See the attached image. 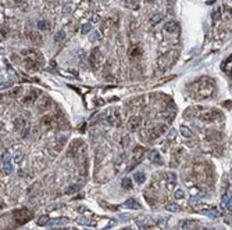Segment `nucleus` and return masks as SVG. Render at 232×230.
Listing matches in <instances>:
<instances>
[{
    "instance_id": "f257e3e1",
    "label": "nucleus",
    "mask_w": 232,
    "mask_h": 230,
    "mask_svg": "<svg viewBox=\"0 0 232 230\" xmlns=\"http://www.w3.org/2000/svg\"><path fill=\"white\" fill-rule=\"evenodd\" d=\"M167 129H168L167 125L160 123V125H156V126H153V128H150V129L146 130V135L149 136V140H154V139L160 137L161 135H164V133L167 132Z\"/></svg>"
},
{
    "instance_id": "f03ea898",
    "label": "nucleus",
    "mask_w": 232,
    "mask_h": 230,
    "mask_svg": "<svg viewBox=\"0 0 232 230\" xmlns=\"http://www.w3.org/2000/svg\"><path fill=\"white\" fill-rule=\"evenodd\" d=\"M89 61H91V65L93 69H99L103 64V54L102 51L99 50L97 47H94L91 53V57H89Z\"/></svg>"
},
{
    "instance_id": "7ed1b4c3",
    "label": "nucleus",
    "mask_w": 232,
    "mask_h": 230,
    "mask_svg": "<svg viewBox=\"0 0 232 230\" xmlns=\"http://www.w3.org/2000/svg\"><path fill=\"white\" fill-rule=\"evenodd\" d=\"M14 218L20 225H22V223L28 222V220L32 218V215H31V212L26 211V209H20V211H15L14 212Z\"/></svg>"
},
{
    "instance_id": "20e7f679",
    "label": "nucleus",
    "mask_w": 232,
    "mask_h": 230,
    "mask_svg": "<svg viewBox=\"0 0 232 230\" xmlns=\"http://www.w3.org/2000/svg\"><path fill=\"white\" fill-rule=\"evenodd\" d=\"M38 96H39V92L38 90H29L28 93L25 94V97L22 98V104L24 105H32L35 101H36Z\"/></svg>"
},
{
    "instance_id": "39448f33",
    "label": "nucleus",
    "mask_w": 232,
    "mask_h": 230,
    "mask_svg": "<svg viewBox=\"0 0 232 230\" xmlns=\"http://www.w3.org/2000/svg\"><path fill=\"white\" fill-rule=\"evenodd\" d=\"M217 115H220V112L215 111V110H204L202 114H200V119L204 121V122H211L217 118Z\"/></svg>"
},
{
    "instance_id": "423d86ee",
    "label": "nucleus",
    "mask_w": 232,
    "mask_h": 230,
    "mask_svg": "<svg viewBox=\"0 0 232 230\" xmlns=\"http://www.w3.org/2000/svg\"><path fill=\"white\" fill-rule=\"evenodd\" d=\"M174 54L175 53H165L164 56H161L157 61V67H160L161 69L168 68V65L171 64V56H174Z\"/></svg>"
},
{
    "instance_id": "0eeeda50",
    "label": "nucleus",
    "mask_w": 232,
    "mask_h": 230,
    "mask_svg": "<svg viewBox=\"0 0 232 230\" xmlns=\"http://www.w3.org/2000/svg\"><path fill=\"white\" fill-rule=\"evenodd\" d=\"M142 125V118L139 115H134V117H131L129 121H128V126H129V129L134 132V130L139 129V126Z\"/></svg>"
},
{
    "instance_id": "6e6552de",
    "label": "nucleus",
    "mask_w": 232,
    "mask_h": 230,
    "mask_svg": "<svg viewBox=\"0 0 232 230\" xmlns=\"http://www.w3.org/2000/svg\"><path fill=\"white\" fill-rule=\"evenodd\" d=\"M3 171L4 173H11V171H13V166H11V162H10V157L8 155H4L3 157Z\"/></svg>"
},
{
    "instance_id": "1a4fd4ad",
    "label": "nucleus",
    "mask_w": 232,
    "mask_h": 230,
    "mask_svg": "<svg viewBox=\"0 0 232 230\" xmlns=\"http://www.w3.org/2000/svg\"><path fill=\"white\" fill-rule=\"evenodd\" d=\"M49 103H50V100H49L47 97H43L42 100H40L39 104H38V110H39L40 112H45L47 108L50 107V104H49Z\"/></svg>"
},
{
    "instance_id": "9d476101",
    "label": "nucleus",
    "mask_w": 232,
    "mask_h": 230,
    "mask_svg": "<svg viewBox=\"0 0 232 230\" xmlns=\"http://www.w3.org/2000/svg\"><path fill=\"white\" fill-rule=\"evenodd\" d=\"M25 125H26L25 119L21 118V117H17V118L14 119V128H15V130H21V129H24V128H25Z\"/></svg>"
},
{
    "instance_id": "9b49d317",
    "label": "nucleus",
    "mask_w": 232,
    "mask_h": 230,
    "mask_svg": "<svg viewBox=\"0 0 232 230\" xmlns=\"http://www.w3.org/2000/svg\"><path fill=\"white\" fill-rule=\"evenodd\" d=\"M124 205H125V208H129V209H139L141 208V205L138 204V201H136V200H132V198L127 200V201L124 202Z\"/></svg>"
},
{
    "instance_id": "f8f14e48",
    "label": "nucleus",
    "mask_w": 232,
    "mask_h": 230,
    "mask_svg": "<svg viewBox=\"0 0 232 230\" xmlns=\"http://www.w3.org/2000/svg\"><path fill=\"white\" fill-rule=\"evenodd\" d=\"M178 29H179V25H178V22H175V21H170L165 24V31H167V32H177Z\"/></svg>"
},
{
    "instance_id": "ddd939ff",
    "label": "nucleus",
    "mask_w": 232,
    "mask_h": 230,
    "mask_svg": "<svg viewBox=\"0 0 232 230\" xmlns=\"http://www.w3.org/2000/svg\"><path fill=\"white\" fill-rule=\"evenodd\" d=\"M179 132H181V135H182L184 137H188V139H189V137H193L192 130L189 129L188 126H185V125H182V126H181V129H179Z\"/></svg>"
},
{
    "instance_id": "4468645a",
    "label": "nucleus",
    "mask_w": 232,
    "mask_h": 230,
    "mask_svg": "<svg viewBox=\"0 0 232 230\" xmlns=\"http://www.w3.org/2000/svg\"><path fill=\"white\" fill-rule=\"evenodd\" d=\"M145 154V148L143 147H141V146H138V147H135V151H134V157H135V159H141L142 158V155Z\"/></svg>"
},
{
    "instance_id": "2eb2a0df",
    "label": "nucleus",
    "mask_w": 232,
    "mask_h": 230,
    "mask_svg": "<svg viewBox=\"0 0 232 230\" xmlns=\"http://www.w3.org/2000/svg\"><path fill=\"white\" fill-rule=\"evenodd\" d=\"M134 179H135V182H136V183L142 184V183H143V182L146 180V175H145L143 172H136V173L134 175Z\"/></svg>"
},
{
    "instance_id": "dca6fc26",
    "label": "nucleus",
    "mask_w": 232,
    "mask_h": 230,
    "mask_svg": "<svg viewBox=\"0 0 232 230\" xmlns=\"http://www.w3.org/2000/svg\"><path fill=\"white\" fill-rule=\"evenodd\" d=\"M150 159H152V162H154V164H161V157H160V154L157 151H152V153H150Z\"/></svg>"
},
{
    "instance_id": "f3484780",
    "label": "nucleus",
    "mask_w": 232,
    "mask_h": 230,
    "mask_svg": "<svg viewBox=\"0 0 232 230\" xmlns=\"http://www.w3.org/2000/svg\"><path fill=\"white\" fill-rule=\"evenodd\" d=\"M165 209L167 211H170V212H179V205L178 204H174V202H170V204L165 205Z\"/></svg>"
},
{
    "instance_id": "a211bd4d",
    "label": "nucleus",
    "mask_w": 232,
    "mask_h": 230,
    "mask_svg": "<svg viewBox=\"0 0 232 230\" xmlns=\"http://www.w3.org/2000/svg\"><path fill=\"white\" fill-rule=\"evenodd\" d=\"M29 36H31V40H32L33 43H38V44L42 43V39H40L42 36H40L39 33H36V32H31V33H29Z\"/></svg>"
},
{
    "instance_id": "6ab92c4d",
    "label": "nucleus",
    "mask_w": 232,
    "mask_h": 230,
    "mask_svg": "<svg viewBox=\"0 0 232 230\" xmlns=\"http://www.w3.org/2000/svg\"><path fill=\"white\" fill-rule=\"evenodd\" d=\"M53 117L51 115H45L43 118H42V123H43L45 126H51L53 125Z\"/></svg>"
},
{
    "instance_id": "aec40b11",
    "label": "nucleus",
    "mask_w": 232,
    "mask_h": 230,
    "mask_svg": "<svg viewBox=\"0 0 232 230\" xmlns=\"http://www.w3.org/2000/svg\"><path fill=\"white\" fill-rule=\"evenodd\" d=\"M129 56L131 57H141L142 56V49L141 47H132L129 51Z\"/></svg>"
},
{
    "instance_id": "412c9836",
    "label": "nucleus",
    "mask_w": 232,
    "mask_h": 230,
    "mask_svg": "<svg viewBox=\"0 0 232 230\" xmlns=\"http://www.w3.org/2000/svg\"><path fill=\"white\" fill-rule=\"evenodd\" d=\"M21 92H22V87L21 86H17V87H14V89L10 92V97H14V98H17L21 94Z\"/></svg>"
},
{
    "instance_id": "4be33fe9",
    "label": "nucleus",
    "mask_w": 232,
    "mask_h": 230,
    "mask_svg": "<svg viewBox=\"0 0 232 230\" xmlns=\"http://www.w3.org/2000/svg\"><path fill=\"white\" fill-rule=\"evenodd\" d=\"M161 20H163V15L161 14H154V15H152V18H150V24H152V25H156V24H159Z\"/></svg>"
},
{
    "instance_id": "5701e85b",
    "label": "nucleus",
    "mask_w": 232,
    "mask_h": 230,
    "mask_svg": "<svg viewBox=\"0 0 232 230\" xmlns=\"http://www.w3.org/2000/svg\"><path fill=\"white\" fill-rule=\"evenodd\" d=\"M78 190H79V184H73V186H70L68 189L65 190V193H67V194H75Z\"/></svg>"
},
{
    "instance_id": "b1692460",
    "label": "nucleus",
    "mask_w": 232,
    "mask_h": 230,
    "mask_svg": "<svg viewBox=\"0 0 232 230\" xmlns=\"http://www.w3.org/2000/svg\"><path fill=\"white\" fill-rule=\"evenodd\" d=\"M47 223H49V216L47 215L40 216L39 219H38V226H45V225H47Z\"/></svg>"
},
{
    "instance_id": "393cba45",
    "label": "nucleus",
    "mask_w": 232,
    "mask_h": 230,
    "mask_svg": "<svg viewBox=\"0 0 232 230\" xmlns=\"http://www.w3.org/2000/svg\"><path fill=\"white\" fill-rule=\"evenodd\" d=\"M207 136L211 137V139H215V140H220V139H221V133L213 132V130H210V132H207Z\"/></svg>"
},
{
    "instance_id": "a878e982",
    "label": "nucleus",
    "mask_w": 232,
    "mask_h": 230,
    "mask_svg": "<svg viewBox=\"0 0 232 230\" xmlns=\"http://www.w3.org/2000/svg\"><path fill=\"white\" fill-rule=\"evenodd\" d=\"M127 6L131 8H138L139 7V0H127Z\"/></svg>"
},
{
    "instance_id": "bb28decb",
    "label": "nucleus",
    "mask_w": 232,
    "mask_h": 230,
    "mask_svg": "<svg viewBox=\"0 0 232 230\" xmlns=\"http://www.w3.org/2000/svg\"><path fill=\"white\" fill-rule=\"evenodd\" d=\"M38 28L39 29H50V24L47 21H39L38 22Z\"/></svg>"
},
{
    "instance_id": "cd10ccee",
    "label": "nucleus",
    "mask_w": 232,
    "mask_h": 230,
    "mask_svg": "<svg viewBox=\"0 0 232 230\" xmlns=\"http://www.w3.org/2000/svg\"><path fill=\"white\" fill-rule=\"evenodd\" d=\"M122 187H124V189H127V190H129L131 187H132V184H131V180H129V179H124V180H122Z\"/></svg>"
},
{
    "instance_id": "c85d7f7f",
    "label": "nucleus",
    "mask_w": 232,
    "mask_h": 230,
    "mask_svg": "<svg viewBox=\"0 0 232 230\" xmlns=\"http://www.w3.org/2000/svg\"><path fill=\"white\" fill-rule=\"evenodd\" d=\"M14 162H17V164H20V162L22 161V153H15L14 154Z\"/></svg>"
},
{
    "instance_id": "c756f323",
    "label": "nucleus",
    "mask_w": 232,
    "mask_h": 230,
    "mask_svg": "<svg viewBox=\"0 0 232 230\" xmlns=\"http://www.w3.org/2000/svg\"><path fill=\"white\" fill-rule=\"evenodd\" d=\"M174 197H175V198H178V200H179V198H184V197H185V193H184V191H182L181 189H178V190L175 191Z\"/></svg>"
},
{
    "instance_id": "7c9ffc66",
    "label": "nucleus",
    "mask_w": 232,
    "mask_h": 230,
    "mask_svg": "<svg viewBox=\"0 0 232 230\" xmlns=\"http://www.w3.org/2000/svg\"><path fill=\"white\" fill-rule=\"evenodd\" d=\"M91 28H92V26L89 25V24H85V25H82V29H81V33H84V35H85V33H88L89 31H91Z\"/></svg>"
},
{
    "instance_id": "2f4dec72",
    "label": "nucleus",
    "mask_w": 232,
    "mask_h": 230,
    "mask_svg": "<svg viewBox=\"0 0 232 230\" xmlns=\"http://www.w3.org/2000/svg\"><path fill=\"white\" fill-rule=\"evenodd\" d=\"M121 144H122V147H127L128 144H129V136H124L122 137V141H121Z\"/></svg>"
},
{
    "instance_id": "473e14b6",
    "label": "nucleus",
    "mask_w": 232,
    "mask_h": 230,
    "mask_svg": "<svg viewBox=\"0 0 232 230\" xmlns=\"http://www.w3.org/2000/svg\"><path fill=\"white\" fill-rule=\"evenodd\" d=\"M64 36H65V33L63 32V31H60V32L56 35V40H57V42H58V40H63V39H64Z\"/></svg>"
},
{
    "instance_id": "72a5a7b5",
    "label": "nucleus",
    "mask_w": 232,
    "mask_h": 230,
    "mask_svg": "<svg viewBox=\"0 0 232 230\" xmlns=\"http://www.w3.org/2000/svg\"><path fill=\"white\" fill-rule=\"evenodd\" d=\"M167 177H168V180H171V183H175V180H177V177H175V175L172 172L171 173H168L167 175Z\"/></svg>"
},
{
    "instance_id": "f704fd0d",
    "label": "nucleus",
    "mask_w": 232,
    "mask_h": 230,
    "mask_svg": "<svg viewBox=\"0 0 232 230\" xmlns=\"http://www.w3.org/2000/svg\"><path fill=\"white\" fill-rule=\"evenodd\" d=\"M99 36H100V35H99V32H93V33H92V38H91V39L93 40V42H96V40L100 39Z\"/></svg>"
},
{
    "instance_id": "c9c22d12",
    "label": "nucleus",
    "mask_w": 232,
    "mask_h": 230,
    "mask_svg": "<svg viewBox=\"0 0 232 230\" xmlns=\"http://www.w3.org/2000/svg\"><path fill=\"white\" fill-rule=\"evenodd\" d=\"M28 133H29V128L26 126V128H24V129H22V137H26V136H28Z\"/></svg>"
},
{
    "instance_id": "e433bc0d",
    "label": "nucleus",
    "mask_w": 232,
    "mask_h": 230,
    "mask_svg": "<svg viewBox=\"0 0 232 230\" xmlns=\"http://www.w3.org/2000/svg\"><path fill=\"white\" fill-rule=\"evenodd\" d=\"M210 213V216H214V218H218L220 216V212L218 211H211V212H209Z\"/></svg>"
},
{
    "instance_id": "4c0bfd02",
    "label": "nucleus",
    "mask_w": 232,
    "mask_h": 230,
    "mask_svg": "<svg viewBox=\"0 0 232 230\" xmlns=\"http://www.w3.org/2000/svg\"><path fill=\"white\" fill-rule=\"evenodd\" d=\"M213 18L214 20H218V18H220V10H217L215 13H213Z\"/></svg>"
},
{
    "instance_id": "58836bf2",
    "label": "nucleus",
    "mask_w": 232,
    "mask_h": 230,
    "mask_svg": "<svg viewBox=\"0 0 232 230\" xmlns=\"http://www.w3.org/2000/svg\"><path fill=\"white\" fill-rule=\"evenodd\" d=\"M68 11H71V7H70V6H65V8H64V14H67Z\"/></svg>"
},
{
    "instance_id": "ea45409f",
    "label": "nucleus",
    "mask_w": 232,
    "mask_h": 230,
    "mask_svg": "<svg viewBox=\"0 0 232 230\" xmlns=\"http://www.w3.org/2000/svg\"><path fill=\"white\" fill-rule=\"evenodd\" d=\"M227 204H228V208H229V209H231V211H232V200H229V201L227 202Z\"/></svg>"
},
{
    "instance_id": "a19ab883",
    "label": "nucleus",
    "mask_w": 232,
    "mask_h": 230,
    "mask_svg": "<svg viewBox=\"0 0 232 230\" xmlns=\"http://www.w3.org/2000/svg\"><path fill=\"white\" fill-rule=\"evenodd\" d=\"M203 230H214V229H211V227H204Z\"/></svg>"
},
{
    "instance_id": "79ce46f5",
    "label": "nucleus",
    "mask_w": 232,
    "mask_h": 230,
    "mask_svg": "<svg viewBox=\"0 0 232 230\" xmlns=\"http://www.w3.org/2000/svg\"><path fill=\"white\" fill-rule=\"evenodd\" d=\"M54 230H63V229H54Z\"/></svg>"
}]
</instances>
